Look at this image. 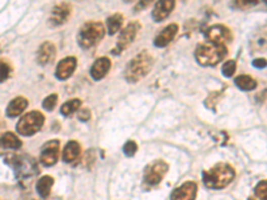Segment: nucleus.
Instances as JSON below:
<instances>
[{"label":"nucleus","mask_w":267,"mask_h":200,"mask_svg":"<svg viewBox=\"0 0 267 200\" xmlns=\"http://www.w3.org/2000/svg\"><path fill=\"white\" fill-rule=\"evenodd\" d=\"M235 84L238 88L243 89V91H251L256 87V82L249 75H241L235 79Z\"/></svg>","instance_id":"obj_21"},{"label":"nucleus","mask_w":267,"mask_h":200,"mask_svg":"<svg viewBox=\"0 0 267 200\" xmlns=\"http://www.w3.org/2000/svg\"><path fill=\"white\" fill-rule=\"evenodd\" d=\"M75 68H76V59L74 56L60 60L58 67H56V78L60 79V80H66V79H68L71 75L74 74Z\"/></svg>","instance_id":"obj_12"},{"label":"nucleus","mask_w":267,"mask_h":200,"mask_svg":"<svg viewBox=\"0 0 267 200\" xmlns=\"http://www.w3.org/2000/svg\"><path fill=\"white\" fill-rule=\"evenodd\" d=\"M152 64H154V59L149 52H139L130 63L127 64L126 72H124L127 82L137 83L147 76V74L151 71Z\"/></svg>","instance_id":"obj_2"},{"label":"nucleus","mask_w":267,"mask_h":200,"mask_svg":"<svg viewBox=\"0 0 267 200\" xmlns=\"http://www.w3.org/2000/svg\"><path fill=\"white\" fill-rule=\"evenodd\" d=\"M249 200H267V180L258 183L254 189V196Z\"/></svg>","instance_id":"obj_24"},{"label":"nucleus","mask_w":267,"mask_h":200,"mask_svg":"<svg viewBox=\"0 0 267 200\" xmlns=\"http://www.w3.org/2000/svg\"><path fill=\"white\" fill-rule=\"evenodd\" d=\"M139 28H141V26H139V23L138 22H131L128 23L126 26V28L120 32V35H119V39L118 41H116V47L115 49L112 51V54H115V55H118V54H120V52H123L124 49L128 47V45L132 43L134 40H135V37H137V33L138 31H139Z\"/></svg>","instance_id":"obj_7"},{"label":"nucleus","mask_w":267,"mask_h":200,"mask_svg":"<svg viewBox=\"0 0 267 200\" xmlns=\"http://www.w3.org/2000/svg\"><path fill=\"white\" fill-rule=\"evenodd\" d=\"M56 55V48L55 45L50 43V41H46L40 45V48L37 51V62L41 66H46V64L51 63L52 60L55 59Z\"/></svg>","instance_id":"obj_15"},{"label":"nucleus","mask_w":267,"mask_h":200,"mask_svg":"<svg viewBox=\"0 0 267 200\" xmlns=\"http://www.w3.org/2000/svg\"><path fill=\"white\" fill-rule=\"evenodd\" d=\"M71 14V6L68 3H60L58 6L54 7L51 14V18H50V23L51 26H62L67 22V19Z\"/></svg>","instance_id":"obj_11"},{"label":"nucleus","mask_w":267,"mask_h":200,"mask_svg":"<svg viewBox=\"0 0 267 200\" xmlns=\"http://www.w3.org/2000/svg\"><path fill=\"white\" fill-rule=\"evenodd\" d=\"M266 4H267V2H266Z\"/></svg>","instance_id":"obj_32"},{"label":"nucleus","mask_w":267,"mask_h":200,"mask_svg":"<svg viewBox=\"0 0 267 200\" xmlns=\"http://www.w3.org/2000/svg\"><path fill=\"white\" fill-rule=\"evenodd\" d=\"M10 72H11V68L8 66L6 62L0 60V83H3L4 80H7L8 76H10Z\"/></svg>","instance_id":"obj_26"},{"label":"nucleus","mask_w":267,"mask_h":200,"mask_svg":"<svg viewBox=\"0 0 267 200\" xmlns=\"http://www.w3.org/2000/svg\"><path fill=\"white\" fill-rule=\"evenodd\" d=\"M168 171V164L163 160H156L151 166L147 167L145 172V183L149 185H158Z\"/></svg>","instance_id":"obj_6"},{"label":"nucleus","mask_w":267,"mask_h":200,"mask_svg":"<svg viewBox=\"0 0 267 200\" xmlns=\"http://www.w3.org/2000/svg\"><path fill=\"white\" fill-rule=\"evenodd\" d=\"M52 185H54V179H52L51 176H43V178H40L37 180L36 191L37 193L40 195V197L47 199V197L50 196Z\"/></svg>","instance_id":"obj_20"},{"label":"nucleus","mask_w":267,"mask_h":200,"mask_svg":"<svg viewBox=\"0 0 267 200\" xmlns=\"http://www.w3.org/2000/svg\"><path fill=\"white\" fill-rule=\"evenodd\" d=\"M235 71H237V62L235 60H229L226 63L222 66V74L226 76V78H230L235 74Z\"/></svg>","instance_id":"obj_25"},{"label":"nucleus","mask_w":267,"mask_h":200,"mask_svg":"<svg viewBox=\"0 0 267 200\" xmlns=\"http://www.w3.org/2000/svg\"><path fill=\"white\" fill-rule=\"evenodd\" d=\"M137 151H138V145H137V143L132 140L127 141L126 144H124V147H123V152L126 154V156H130V158L135 155Z\"/></svg>","instance_id":"obj_28"},{"label":"nucleus","mask_w":267,"mask_h":200,"mask_svg":"<svg viewBox=\"0 0 267 200\" xmlns=\"http://www.w3.org/2000/svg\"><path fill=\"white\" fill-rule=\"evenodd\" d=\"M178 26L176 24H170V26H167L166 28H163V30L160 31L159 35L155 37V40H154V43H155L156 47H166L167 44H170L171 41L174 40V37L176 36V33H178Z\"/></svg>","instance_id":"obj_13"},{"label":"nucleus","mask_w":267,"mask_h":200,"mask_svg":"<svg viewBox=\"0 0 267 200\" xmlns=\"http://www.w3.org/2000/svg\"><path fill=\"white\" fill-rule=\"evenodd\" d=\"M198 192V185L194 182H187L171 193V200H195Z\"/></svg>","instance_id":"obj_10"},{"label":"nucleus","mask_w":267,"mask_h":200,"mask_svg":"<svg viewBox=\"0 0 267 200\" xmlns=\"http://www.w3.org/2000/svg\"><path fill=\"white\" fill-rule=\"evenodd\" d=\"M123 26V15L115 14L107 19V28L110 35H115Z\"/></svg>","instance_id":"obj_22"},{"label":"nucleus","mask_w":267,"mask_h":200,"mask_svg":"<svg viewBox=\"0 0 267 200\" xmlns=\"http://www.w3.org/2000/svg\"><path fill=\"white\" fill-rule=\"evenodd\" d=\"M79 120H82V122H87L88 119H91V111H90L88 108H82L78 114Z\"/></svg>","instance_id":"obj_29"},{"label":"nucleus","mask_w":267,"mask_h":200,"mask_svg":"<svg viewBox=\"0 0 267 200\" xmlns=\"http://www.w3.org/2000/svg\"><path fill=\"white\" fill-rule=\"evenodd\" d=\"M45 124V116L39 111H31L19 120L16 130L23 136H32L40 131Z\"/></svg>","instance_id":"obj_5"},{"label":"nucleus","mask_w":267,"mask_h":200,"mask_svg":"<svg viewBox=\"0 0 267 200\" xmlns=\"http://www.w3.org/2000/svg\"><path fill=\"white\" fill-rule=\"evenodd\" d=\"M110 68H111L110 59L108 58H100L94 63L93 68H91V76L95 80H100V79H103L108 74Z\"/></svg>","instance_id":"obj_16"},{"label":"nucleus","mask_w":267,"mask_h":200,"mask_svg":"<svg viewBox=\"0 0 267 200\" xmlns=\"http://www.w3.org/2000/svg\"><path fill=\"white\" fill-rule=\"evenodd\" d=\"M256 2H250V0H242V2H237L235 6H238L239 8H246V7H252V6H255Z\"/></svg>","instance_id":"obj_30"},{"label":"nucleus","mask_w":267,"mask_h":200,"mask_svg":"<svg viewBox=\"0 0 267 200\" xmlns=\"http://www.w3.org/2000/svg\"><path fill=\"white\" fill-rule=\"evenodd\" d=\"M252 66L255 67V68H264V67L267 66V60L262 59V58H259V59H255L254 62H252Z\"/></svg>","instance_id":"obj_31"},{"label":"nucleus","mask_w":267,"mask_h":200,"mask_svg":"<svg viewBox=\"0 0 267 200\" xmlns=\"http://www.w3.org/2000/svg\"><path fill=\"white\" fill-rule=\"evenodd\" d=\"M59 140H50L49 143H46L41 148L40 163L46 167L54 166L59 159Z\"/></svg>","instance_id":"obj_9"},{"label":"nucleus","mask_w":267,"mask_h":200,"mask_svg":"<svg viewBox=\"0 0 267 200\" xmlns=\"http://www.w3.org/2000/svg\"><path fill=\"white\" fill-rule=\"evenodd\" d=\"M104 36V26L100 22H88L80 28L78 35L79 45L90 48L99 43Z\"/></svg>","instance_id":"obj_4"},{"label":"nucleus","mask_w":267,"mask_h":200,"mask_svg":"<svg viewBox=\"0 0 267 200\" xmlns=\"http://www.w3.org/2000/svg\"><path fill=\"white\" fill-rule=\"evenodd\" d=\"M28 107V100L24 99L23 96H19L14 99L7 107V116L8 118H16L20 114L24 112V110Z\"/></svg>","instance_id":"obj_17"},{"label":"nucleus","mask_w":267,"mask_h":200,"mask_svg":"<svg viewBox=\"0 0 267 200\" xmlns=\"http://www.w3.org/2000/svg\"><path fill=\"white\" fill-rule=\"evenodd\" d=\"M226 45L214 44V43H210V41L198 45V48L195 49V58H197L198 63L204 67L216 66L226 58Z\"/></svg>","instance_id":"obj_3"},{"label":"nucleus","mask_w":267,"mask_h":200,"mask_svg":"<svg viewBox=\"0 0 267 200\" xmlns=\"http://www.w3.org/2000/svg\"><path fill=\"white\" fill-rule=\"evenodd\" d=\"M175 7V2L172 0H162V2H158L154 7V11H152V18L156 22H162L167 16L170 15V12L174 10Z\"/></svg>","instance_id":"obj_14"},{"label":"nucleus","mask_w":267,"mask_h":200,"mask_svg":"<svg viewBox=\"0 0 267 200\" xmlns=\"http://www.w3.org/2000/svg\"><path fill=\"white\" fill-rule=\"evenodd\" d=\"M80 106H82V102L79 99H72V100H68V102H66V103L62 106V108H60V114L63 116H70L72 115L74 112H76L80 108Z\"/></svg>","instance_id":"obj_23"},{"label":"nucleus","mask_w":267,"mask_h":200,"mask_svg":"<svg viewBox=\"0 0 267 200\" xmlns=\"http://www.w3.org/2000/svg\"><path fill=\"white\" fill-rule=\"evenodd\" d=\"M235 178V171L230 164L219 163L212 167L211 170L203 172V183L206 187L212 189L225 188L233 182Z\"/></svg>","instance_id":"obj_1"},{"label":"nucleus","mask_w":267,"mask_h":200,"mask_svg":"<svg viewBox=\"0 0 267 200\" xmlns=\"http://www.w3.org/2000/svg\"><path fill=\"white\" fill-rule=\"evenodd\" d=\"M56 103H58V96L54 93V95H50V96L46 97L45 102H43V107H45L47 111H52V110L56 107Z\"/></svg>","instance_id":"obj_27"},{"label":"nucleus","mask_w":267,"mask_h":200,"mask_svg":"<svg viewBox=\"0 0 267 200\" xmlns=\"http://www.w3.org/2000/svg\"><path fill=\"white\" fill-rule=\"evenodd\" d=\"M20 147H22V141L15 133L6 132L0 136V148L19 149Z\"/></svg>","instance_id":"obj_18"},{"label":"nucleus","mask_w":267,"mask_h":200,"mask_svg":"<svg viewBox=\"0 0 267 200\" xmlns=\"http://www.w3.org/2000/svg\"><path fill=\"white\" fill-rule=\"evenodd\" d=\"M206 37L210 43L219 45H226L227 43H230L233 40V35L231 31L227 27L222 26V24H216V26L210 27L206 32Z\"/></svg>","instance_id":"obj_8"},{"label":"nucleus","mask_w":267,"mask_h":200,"mask_svg":"<svg viewBox=\"0 0 267 200\" xmlns=\"http://www.w3.org/2000/svg\"><path fill=\"white\" fill-rule=\"evenodd\" d=\"M80 155V144H79L78 141L71 140L68 141L64 147L63 151V160L66 163H71V162H74L76 160Z\"/></svg>","instance_id":"obj_19"}]
</instances>
